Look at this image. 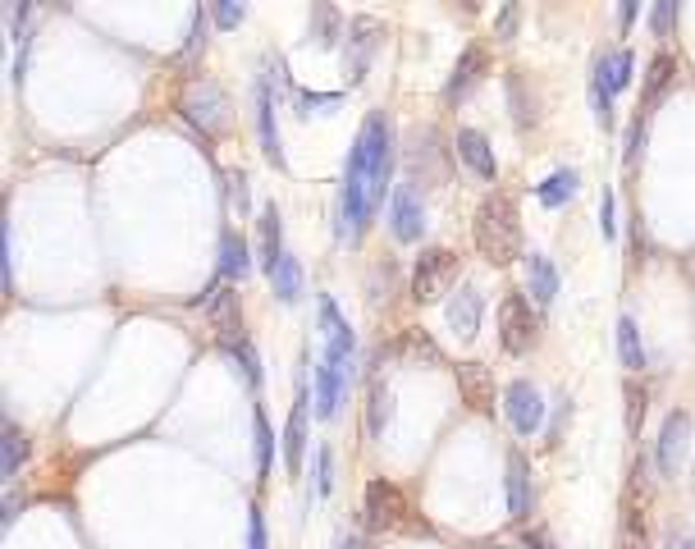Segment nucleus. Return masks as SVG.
Masks as SVG:
<instances>
[{"instance_id": "1", "label": "nucleus", "mask_w": 695, "mask_h": 549, "mask_svg": "<svg viewBox=\"0 0 695 549\" xmlns=\"http://www.w3.org/2000/svg\"><path fill=\"white\" fill-rule=\"evenodd\" d=\"M394 124L385 110H371L362 120L348 151V165H344V179H339V215H334V234L344 244H357L367 234V225L375 220V211L385 207V197H394Z\"/></svg>"}, {"instance_id": "2", "label": "nucleus", "mask_w": 695, "mask_h": 549, "mask_svg": "<svg viewBox=\"0 0 695 549\" xmlns=\"http://www.w3.org/2000/svg\"><path fill=\"white\" fill-rule=\"evenodd\" d=\"M472 244L489 266H512L522 252V211L512 192H485L472 215Z\"/></svg>"}, {"instance_id": "3", "label": "nucleus", "mask_w": 695, "mask_h": 549, "mask_svg": "<svg viewBox=\"0 0 695 549\" xmlns=\"http://www.w3.org/2000/svg\"><path fill=\"white\" fill-rule=\"evenodd\" d=\"M545 335V321H541V307L531 302V294L512 289L504 302H499V348L508 358H526L535 353V344Z\"/></svg>"}, {"instance_id": "4", "label": "nucleus", "mask_w": 695, "mask_h": 549, "mask_svg": "<svg viewBox=\"0 0 695 549\" xmlns=\"http://www.w3.org/2000/svg\"><path fill=\"white\" fill-rule=\"evenodd\" d=\"M454 279H458V252L454 248H421V257L412 261V279H408L412 302H421V307L439 302Z\"/></svg>"}, {"instance_id": "5", "label": "nucleus", "mask_w": 695, "mask_h": 549, "mask_svg": "<svg viewBox=\"0 0 695 549\" xmlns=\"http://www.w3.org/2000/svg\"><path fill=\"white\" fill-rule=\"evenodd\" d=\"M311 416H317V389H311L307 380L298 385V399H294V412H288L284 422V467L288 476H302V458H307V431H311Z\"/></svg>"}, {"instance_id": "6", "label": "nucleus", "mask_w": 695, "mask_h": 549, "mask_svg": "<svg viewBox=\"0 0 695 549\" xmlns=\"http://www.w3.org/2000/svg\"><path fill=\"white\" fill-rule=\"evenodd\" d=\"M504 416H508V426L518 431V439L541 431L545 426V394H541V385L526 380V376L512 380L504 389Z\"/></svg>"}, {"instance_id": "7", "label": "nucleus", "mask_w": 695, "mask_h": 549, "mask_svg": "<svg viewBox=\"0 0 695 549\" xmlns=\"http://www.w3.org/2000/svg\"><path fill=\"white\" fill-rule=\"evenodd\" d=\"M686 449H691V412L672 408L663 416V426H659V439H655V472H659V481H672L682 472Z\"/></svg>"}, {"instance_id": "8", "label": "nucleus", "mask_w": 695, "mask_h": 549, "mask_svg": "<svg viewBox=\"0 0 695 549\" xmlns=\"http://www.w3.org/2000/svg\"><path fill=\"white\" fill-rule=\"evenodd\" d=\"M444 321H448V329H454L458 344H476L481 321H485V294H481V284H458V289L444 298Z\"/></svg>"}, {"instance_id": "9", "label": "nucleus", "mask_w": 695, "mask_h": 549, "mask_svg": "<svg viewBox=\"0 0 695 549\" xmlns=\"http://www.w3.org/2000/svg\"><path fill=\"white\" fill-rule=\"evenodd\" d=\"M389 229L398 244H417V238L425 234V188L402 179L389 197Z\"/></svg>"}, {"instance_id": "10", "label": "nucleus", "mask_w": 695, "mask_h": 549, "mask_svg": "<svg viewBox=\"0 0 695 549\" xmlns=\"http://www.w3.org/2000/svg\"><path fill=\"white\" fill-rule=\"evenodd\" d=\"M184 120L197 128V134H220L224 124H229V101H224V92L215 83H197L193 92L184 97Z\"/></svg>"}, {"instance_id": "11", "label": "nucleus", "mask_w": 695, "mask_h": 549, "mask_svg": "<svg viewBox=\"0 0 695 549\" xmlns=\"http://www.w3.org/2000/svg\"><path fill=\"white\" fill-rule=\"evenodd\" d=\"M408 513H412V503L394 486V481L375 476L367 486V526H371V532H389V526L408 522Z\"/></svg>"}, {"instance_id": "12", "label": "nucleus", "mask_w": 695, "mask_h": 549, "mask_svg": "<svg viewBox=\"0 0 695 549\" xmlns=\"http://www.w3.org/2000/svg\"><path fill=\"white\" fill-rule=\"evenodd\" d=\"M454 376H458V394H462V403L481 412V416H495L499 403H504V394L495 389V376H489V366L485 362H458L454 366Z\"/></svg>"}, {"instance_id": "13", "label": "nucleus", "mask_w": 695, "mask_h": 549, "mask_svg": "<svg viewBox=\"0 0 695 549\" xmlns=\"http://www.w3.org/2000/svg\"><path fill=\"white\" fill-rule=\"evenodd\" d=\"M321 329H325V362L334 366H344L352 371V353H357V335H352V325L348 316L339 312V302H334L330 294H321Z\"/></svg>"}, {"instance_id": "14", "label": "nucleus", "mask_w": 695, "mask_h": 549, "mask_svg": "<svg viewBox=\"0 0 695 549\" xmlns=\"http://www.w3.org/2000/svg\"><path fill=\"white\" fill-rule=\"evenodd\" d=\"M275 97L280 87L271 74H257V138H261V151L265 161H271L275 170H284V147H280V124H275Z\"/></svg>"}, {"instance_id": "15", "label": "nucleus", "mask_w": 695, "mask_h": 549, "mask_svg": "<svg viewBox=\"0 0 695 549\" xmlns=\"http://www.w3.org/2000/svg\"><path fill=\"white\" fill-rule=\"evenodd\" d=\"M380 41H385V24H380V18H371V14L348 18V78L352 83L367 78V64L380 51Z\"/></svg>"}, {"instance_id": "16", "label": "nucleus", "mask_w": 695, "mask_h": 549, "mask_svg": "<svg viewBox=\"0 0 695 549\" xmlns=\"http://www.w3.org/2000/svg\"><path fill=\"white\" fill-rule=\"evenodd\" d=\"M421 147H408V179L421 188H444L448 184V161L444 147L435 142V128H421Z\"/></svg>"}, {"instance_id": "17", "label": "nucleus", "mask_w": 695, "mask_h": 549, "mask_svg": "<svg viewBox=\"0 0 695 549\" xmlns=\"http://www.w3.org/2000/svg\"><path fill=\"white\" fill-rule=\"evenodd\" d=\"M207 316H211V329L224 344V353H229L238 339H248V335H243V307H238L234 284H215L211 298H207Z\"/></svg>"}, {"instance_id": "18", "label": "nucleus", "mask_w": 695, "mask_h": 549, "mask_svg": "<svg viewBox=\"0 0 695 549\" xmlns=\"http://www.w3.org/2000/svg\"><path fill=\"white\" fill-rule=\"evenodd\" d=\"M504 490H508V517H512V522H526V517L535 513V486H531V458H526L522 449L508 453Z\"/></svg>"}, {"instance_id": "19", "label": "nucleus", "mask_w": 695, "mask_h": 549, "mask_svg": "<svg viewBox=\"0 0 695 549\" xmlns=\"http://www.w3.org/2000/svg\"><path fill=\"white\" fill-rule=\"evenodd\" d=\"M348 376L352 371H344V366H334V362H317V380H311V389H317V416L321 422H334V416L344 412V403H348Z\"/></svg>"}, {"instance_id": "20", "label": "nucleus", "mask_w": 695, "mask_h": 549, "mask_svg": "<svg viewBox=\"0 0 695 549\" xmlns=\"http://www.w3.org/2000/svg\"><path fill=\"white\" fill-rule=\"evenodd\" d=\"M485 70H489V51L481 47V41H472L462 55H458V64H454V74H448V83H444V97H448V105H458L472 87L485 78Z\"/></svg>"}, {"instance_id": "21", "label": "nucleus", "mask_w": 695, "mask_h": 549, "mask_svg": "<svg viewBox=\"0 0 695 549\" xmlns=\"http://www.w3.org/2000/svg\"><path fill=\"white\" fill-rule=\"evenodd\" d=\"M522 261H526V294H531V302H535V307H554L558 294H563V275H558L554 257L526 252Z\"/></svg>"}, {"instance_id": "22", "label": "nucleus", "mask_w": 695, "mask_h": 549, "mask_svg": "<svg viewBox=\"0 0 695 549\" xmlns=\"http://www.w3.org/2000/svg\"><path fill=\"white\" fill-rule=\"evenodd\" d=\"M252 275V248L234 225L220 229V284H243Z\"/></svg>"}, {"instance_id": "23", "label": "nucleus", "mask_w": 695, "mask_h": 549, "mask_svg": "<svg viewBox=\"0 0 695 549\" xmlns=\"http://www.w3.org/2000/svg\"><path fill=\"white\" fill-rule=\"evenodd\" d=\"M458 157L472 174H481V179H495L499 174L495 147H489V138L481 134V128H458Z\"/></svg>"}, {"instance_id": "24", "label": "nucleus", "mask_w": 695, "mask_h": 549, "mask_svg": "<svg viewBox=\"0 0 695 549\" xmlns=\"http://www.w3.org/2000/svg\"><path fill=\"white\" fill-rule=\"evenodd\" d=\"M389 416H394V394L385 385V371H371V380H367V439L371 445L385 435Z\"/></svg>"}, {"instance_id": "25", "label": "nucleus", "mask_w": 695, "mask_h": 549, "mask_svg": "<svg viewBox=\"0 0 695 549\" xmlns=\"http://www.w3.org/2000/svg\"><path fill=\"white\" fill-rule=\"evenodd\" d=\"M508 105H512V124H518L522 134L541 120V97L531 92V78L522 70H508Z\"/></svg>"}, {"instance_id": "26", "label": "nucleus", "mask_w": 695, "mask_h": 549, "mask_svg": "<svg viewBox=\"0 0 695 549\" xmlns=\"http://www.w3.org/2000/svg\"><path fill=\"white\" fill-rule=\"evenodd\" d=\"M672 78H678V60H672L668 51H655V55H649L645 87H641V115H649V110H655V101L672 87Z\"/></svg>"}, {"instance_id": "27", "label": "nucleus", "mask_w": 695, "mask_h": 549, "mask_svg": "<svg viewBox=\"0 0 695 549\" xmlns=\"http://www.w3.org/2000/svg\"><path fill=\"white\" fill-rule=\"evenodd\" d=\"M284 229H280V207L275 202H265L261 207V275L271 279V271L284 261Z\"/></svg>"}, {"instance_id": "28", "label": "nucleus", "mask_w": 695, "mask_h": 549, "mask_svg": "<svg viewBox=\"0 0 695 549\" xmlns=\"http://www.w3.org/2000/svg\"><path fill=\"white\" fill-rule=\"evenodd\" d=\"M576 188H581V170H572V165H563V170H554L549 179H541L535 184V197H541V207H549V211H563L572 197H576Z\"/></svg>"}, {"instance_id": "29", "label": "nucleus", "mask_w": 695, "mask_h": 549, "mask_svg": "<svg viewBox=\"0 0 695 549\" xmlns=\"http://www.w3.org/2000/svg\"><path fill=\"white\" fill-rule=\"evenodd\" d=\"M618 362L626 366V376H636V371H645V339H641V325L636 316H618Z\"/></svg>"}, {"instance_id": "30", "label": "nucleus", "mask_w": 695, "mask_h": 549, "mask_svg": "<svg viewBox=\"0 0 695 549\" xmlns=\"http://www.w3.org/2000/svg\"><path fill=\"white\" fill-rule=\"evenodd\" d=\"M271 289H275V298L284 302V307H294L298 298H302V289H307V275H302V261L294 257V252H284V261L271 271Z\"/></svg>"}, {"instance_id": "31", "label": "nucleus", "mask_w": 695, "mask_h": 549, "mask_svg": "<svg viewBox=\"0 0 695 549\" xmlns=\"http://www.w3.org/2000/svg\"><path fill=\"white\" fill-rule=\"evenodd\" d=\"M591 110H595V124L609 134L613 128V87H609V64H604V55L591 70Z\"/></svg>"}, {"instance_id": "32", "label": "nucleus", "mask_w": 695, "mask_h": 549, "mask_svg": "<svg viewBox=\"0 0 695 549\" xmlns=\"http://www.w3.org/2000/svg\"><path fill=\"white\" fill-rule=\"evenodd\" d=\"M28 435L18 431L14 422H5V435H0V472H5V481H14L18 472H24V463H28Z\"/></svg>"}, {"instance_id": "33", "label": "nucleus", "mask_w": 695, "mask_h": 549, "mask_svg": "<svg viewBox=\"0 0 695 549\" xmlns=\"http://www.w3.org/2000/svg\"><path fill=\"white\" fill-rule=\"evenodd\" d=\"M252 435H257V476H261V486L271 481V463H275V431H271V416H265V408L257 403L252 412Z\"/></svg>"}, {"instance_id": "34", "label": "nucleus", "mask_w": 695, "mask_h": 549, "mask_svg": "<svg viewBox=\"0 0 695 549\" xmlns=\"http://www.w3.org/2000/svg\"><path fill=\"white\" fill-rule=\"evenodd\" d=\"M311 37H317L321 51L344 47V14L334 5H317V10H311Z\"/></svg>"}, {"instance_id": "35", "label": "nucleus", "mask_w": 695, "mask_h": 549, "mask_svg": "<svg viewBox=\"0 0 695 549\" xmlns=\"http://www.w3.org/2000/svg\"><path fill=\"white\" fill-rule=\"evenodd\" d=\"M604 64H609V87H613V97L626 92V87L636 83V51H632V47L604 51Z\"/></svg>"}, {"instance_id": "36", "label": "nucleus", "mask_w": 695, "mask_h": 549, "mask_svg": "<svg viewBox=\"0 0 695 549\" xmlns=\"http://www.w3.org/2000/svg\"><path fill=\"white\" fill-rule=\"evenodd\" d=\"M294 105H298V115H321V110H339L344 105V92H307V87H298L294 92Z\"/></svg>"}, {"instance_id": "37", "label": "nucleus", "mask_w": 695, "mask_h": 549, "mask_svg": "<svg viewBox=\"0 0 695 549\" xmlns=\"http://www.w3.org/2000/svg\"><path fill=\"white\" fill-rule=\"evenodd\" d=\"M229 358L243 366V380H248L252 389L261 385V358H257V348H252V339H238L234 348H229Z\"/></svg>"}, {"instance_id": "38", "label": "nucleus", "mask_w": 695, "mask_h": 549, "mask_svg": "<svg viewBox=\"0 0 695 549\" xmlns=\"http://www.w3.org/2000/svg\"><path fill=\"white\" fill-rule=\"evenodd\" d=\"M0 279H5V294H14V229H10V220H0Z\"/></svg>"}, {"instance_id": "39", "label": "nucleus", "mask_w": 695, "mask_h": 549, "mask_svg": "<svg viewBox=\"0 0 695 549\" xmlns=\"http://www.w3.org/2000/svg\"><path fill=\"white\" fill-rule=\"evenodd\" d=\"M243 18H248V5H238V0H215L211 5V24L224 33V28H238Z\"/></svg>"}, {"instance_id": "40", "label": "nucleus", "mask_w": 695, "mask_h": 549, "mask_svg": "<svg viewBox=\"0 0 695 549\" xmlns=\"http://www.w3.org/2000/svg\"><path fill=\"white\" fill-rule=\"evenodd\" d=\"M645 128H649V115H641V110H636L632 134H626V147H622V161H626V165L641 161V151H645Z\"/></svg>"}, {"instance_id": "41", "label": "nucleus", "mask_w": 695, "mask_h": 549, "mask_svg": "<svg viewBox=\"0 0 695 549\" xmlns=\"http://www.w3.org/2000/svg\"><path fill=\"white\" fill-rule=\"evenodd\" d=\"M220 179H224V184H229V197H234V211H238V215H248V211H252V202H248V174H243V170H224V174H220Z\"/></svg>"}, {"instance_id": "42", "label": "nucleus", "mask_w": 695, "mask_h": 549, "mask_svg": "<svg viewBox=\"0 0 695 549\" xmlns=\"http://www.w3.org/2000/svg\"><path fill=\"white\" fill-rule=\"evenodd\" d=\"M334 490V449L321 445L317 449V499H325Z\"/></svg>"}, {"instance_id": "43", "label": "nucleus", "mask_w": 695, "mask_h": 549, "mask_svg": "<svg viewBox=\"0 0 695 549\" xmlns=\"http://www.w3.org/2000/svg\"><path fill=\"white\" fill-rule=\"evenodd\" d=\"M518 28H522V5L512 0V5H504V10L495 14V37H499V41H512V37H518Z\"/></svg>"}, {"instance_id": "44", "label": "nucleus", "mask_w": 695, "mask_h": 549, "mask_svg": "<svg viewBox=\"0 0 695 549\" xmlns=\"http://www.w3.org/2000/svg\"><path fill=\"white\" fill-rule=\"evenodd\" d=\"M248 549H271V536H265V513L261 503H248Z\"/></svg>"}, {"instance_id": "45", "label": "nucleus", "mask_w": 695, "mask_h": 549, "mask_svg": "<svg viewBox=\"0 0 695 549\" xmlns=\"http://www.w3.org/2000/svg\"><path fill=\"white\" fill-rule=\"evenodd\" d=\"M672 24H678V5H672V0H659V5L649 10V33H655V37H668Z\"/></svg>"}, {"instance_id": "46", "label": "nucleus", "mask_w": 695, "mask_h": 549, "mask_svg": "<svg viewBox=\"0 0 695 549\" xmlns=\"http://www.w3.org/2000/svg\"><path fill=\"white\" fill-rule=\"evenodd\" d=\"M599 229H604V238H609V244L618 238V202H613L609 188L599 192Z\"/></svg>"}, {"instance_id": "47", "label": "nucleus", "mask_w": 695, "mask_h": 549, "mask_svg": "<svg viewBox=\"0 0 695 549\" xmlns=\"http://www.w3.org/2000/svg\"><path fill=\"white\" fill-rule=\"evenodd\" d=\"M207 18H211V10H197V18H193V37L184 41V51H178V60H193V55L201 51V41H207Z\"/></svg>"}, {"instance_id": "48", "label": "nucleus", "mask_w": 695, "mask_h": 549, "mask_svg": "<svg viewBox=\"0 0 695 549\" xmlns=\"http://www.w3.org/2000/svg\"><path fill=\"white\" fill-rule=\"evenodd\" d=\"M568 416H572V403H568V394H563V399H558V422H549V439H545L549 449L558 445V439H563V426H568Z\"/></svg>"}, {"instance_id": "49", "label": "nucleus", "mask_w": 695, "mask_h": 549, "mask_svg": "<svg viewBox=\"0 0 695 549\" xmlns=\"http://www.w3.org/2000/svg\"><path fill=\"white\" fill-rule=\"evenodd\" d=\"M626 403H632V416H626V431H641V408H645V389L641 385H632V389H626Z\"/></svg>"}, {"instance_id": "50", "label": "nucleus", "mask_w": 695, "mask_h": 549, "mask_svg": "<svg viewBox=\"0 0 695 549\" xmlns=\"http://www.w3.org/2000/svg\"><path fill=\"white\" fill-rule=\"evenodd\" d=\"M18 513H24V495H18V490H10V499H5V513H0V526H5V532H10V526L18 522Z\"/></svg>"}, {"instance_id": "51", "label": "nucleus", "mask_w": 695, "mask_h": 549, "mask_svg": "<svg viewBox=\"0 0 695 549\" xmlns=\"http://www.w3.org/2000/svg\"><path fill=\"white\" fill-rule=\"evenodd\" d=\"M636 18H641V5H636V0H622V5H618V24H622V33L632 28Z\"/></svg>"}, {"instance_id": "52", "label": "nucleus", "mask_w": 695, "mask_h": 549, "mask_svg": "<svg viewBox=\"0 0 695 549\" xmlns=\"http://www.w3.org/2000/svg\"><path fill=\"white\" fill-rule=\"evenodd\" d=\"M526 549H549V540L541 532H526Z\"/></svg>"}, {"instance_id": "53", "label": "nucleus", "mask_w": 695, "mask_h": 549, "mask_svg": "<svg viewBox=\"0 0 695 549\" xmlns=\"http://www.w3.org/2000/svg\"><path fill=\"white\" fill-rule=\"evenodd\" d=\"M339 549H367V545H362V536H348V540H344Z\"/></svg>"}, {"instance_id": "54", "label": "nucleus", "mask_w": 695, "mask_h": 549, "mask_svg": "<svg viewBox=\"0 0 695 549\" xmlns=\"http://www.w3.org/2000/svg\"><path fill=\"white\" fill-rule=\"evenodd\" d=\"M691 490H695V458H691Z\"/></svg>"}, {"instance_id": "55", "label": "nucleus", "mask_w": 695, "mask_h": 549, "mask_svg": "<svg viewBox=\"0 0 695 549\" xmlns=\"http://www.w3.org/2000/svg\"><path fill=\"white\" fill-rule=\"evenodd\" d=\"M682 549H695V540H686V545H682Z\"/></svg>"}]
</instances>
